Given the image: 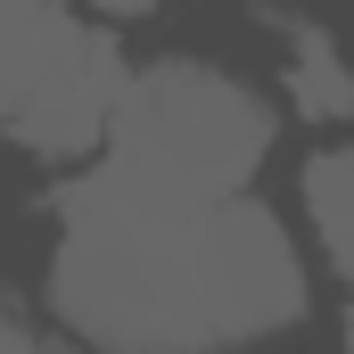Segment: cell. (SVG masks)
I'll return each instance as SVG.
<instances>
[{"label": "cell", "instance_id": "cell-2", "mask_svg": "<svg viewBox=\"0 0 354 354\" xmlns=\"http://www.w3.org/2000/svg\"><path fill=\"white\" fill-rule=\"evenodd\" d=\"M99 149L115 165H132V174L174 181V189L231 198V189L256 181V165H264V149H272V107H264V91H248L223 66L165 58V66L124 75Z\"/></svg>", "mask_w": 354, "mask_h": 354}, {"label": "cell", "instance_id": "cell-4", "mask_svg": "<svg viewBox=\"0 0 354 354\" xmlns=\"http://www.w3.org/2000/svg\"><path fill=\"white\" fill-rule=\"evenodd\" d=\"M75 33L66 0H0V115L17 107V91L50 66V50Z\"/></svg>", "mask_w": 354, "mask_h": 354}, {"label": "cell", "instance_id": "cell-1", "mask_svg": "<svg viewBox=\"0 0 354 354\" xmlns=\"http://www.w3.org/2000/svg\"><path fill=\"white\" fill-rule=\"evenodd\" d=\"M50 305L99 354H223L305 313V264L248 189H174L99 157L58 198Z\"/></svg>", "mask_w": 354, "mask_h": 354}, {"label": "cell", "instance_id": "cell-7", "mask_svg": "<svg viewBox=\"0 0 354 354\" xmlns=\"http://www.w3.org/2000/svg\"><path fill=\"white\" fill-rule=\"evenodd\" d=\"M0 354H66V346H50V338H33L25 322H8V313H0Z\"/></svg>", "mask_w": 354, "mask_h": 354}, {"label": "cell", "instance_id": "cell-9", "mask_svg": "<svg viewBox=\"0 0 354 354\" xmlns=\"http://www.w3.org/2000/svg\"><path fill=\"white\" fill-rule=\"evenodd\" d=\"M346 354H354V330H346Z\"/></svg>", "mask_w": 354, "mask_h": 354}, {"label": "cell", "instance_id": "cell-3", "mask_svg": "<svg viewBox=\"0 0 354 354\" xmlns=\"http://www.w3.org/2000/svg\"><path fill=\"white\" fill-rule=\"evenodd\" d=\"M124 75H132V66L115 58V41H107L99 25L75 17V33L50 50V66L17 91V107H8L0 124H8V140H25V149H41V157L99 149V140H107V115H115Z\"/></svg>", "mask_w": 354, "mask_h": 354}, {"label": "cell", "instance_id": "cell-8", "mask_svg": "<svg viewBox=\"0 0 354 354\" xmlns=\"http://www.w3.org/2000/svg\"><path fill=\"white\" fill-rule=\"evenodd\" d=\"M91 8H99V17H149L157 0H91Z\"/></svg>", "mask_w": 354, "mask_h": 354}, {"label": "cell", "instance_id": "cell-5", "mask_svg": "<svg viewBox=\"0 0 354 354\" xmlns=\"http://www.w3.org/2000/svg\"><path fill=\"white\" fill-rule=\"evenodd\" d=\"M288 99H297L305 124H346L354 115V66L313 25H297V41H288Z\"/></svg>", "mask_w": 354, "mask_h": 354}, {"label": "cell", "instance_id": "cell-6", "mask_svg": "<svg viewBox=\"0 0 354 354\" xmlns=\"http://www.w3.org/2000/svg\"><path fill=\"white\" fill-rule=\"evenodd\" d=\"M305 214H313L330 264L354 280V149H322L305 165Z\"/></svg>", "mask_w": 354, "mask_h": 354}]
</instances>
